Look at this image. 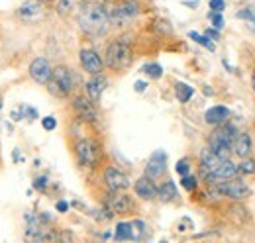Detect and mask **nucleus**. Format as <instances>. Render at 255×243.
<instances>
[{"label":"nucleus","instance_id":"f257e3e1","mask_svg":"<svg viewBox=\"0 0 255 243\" xmlns=\"http://www.w3.org/2000/svg\"><path fill=\"white\" fill-rule=\"evenodd\" d=\"M110 16L108 8L100 2H85L79 10V28L89 37H102L110 30Z\"/></svg>","mask_w":255,"mask_h":243},{"label":"nucleus","instance_id":"f03ea898","mask_svg":"<svg viewBox=\"0 0 255 243\" xmlns=\"http://www.w3.org/2000/svg\"><path fill=\"white\" fill-rule=\"evenodd\" d=\"M236 133H238V129L230 122H226L222 125H216L210 131V135L206 137V145L214 153H218L222 159H228V157H232V141H234Z\"/></svg>","mask_w":255,"mask_h":243},{"label":"nucleus","instance_id":"7ed1b4c3","mask_svg":"<svg viewBox=\"0 0 255 243\" xmlns=\"http://www.w3.org/2000/svg\"><path fill=\"white\" fill-rule=\"evenodd\" d=\"M73 151H75V159L81 167L85 169H95L96 165L100 163L102 159V147L100 143L91 139V137H79L73 145Z\"/></svg>","mask_w":255,"mask_h":243},{"label":"nucleus","instance_id":"20e7f679","mask_svg":"<svg viewBox=\"0 0 255 243\" xmlns=\"http://www.w3.org/2000/svg\"><path fill=\"white\" fill-rule=\"evenodd\" d=\"M131 59H133V53H131L129 43L122 41V39H116V41L108 43L106 53H104V63H106L108 69L126 71L128 67L131 65Z\"/></svg>","mask_w":255,"mask_h":243},{"label":"nucleus","instance_id":"39448f33","mask_svg":"<svg viewBox=\"0 0 255 243\" xmlns=\"http://www.w3.org/2000/svg\"><path fill=\"white\" fill-rule=\"evenodd\" d=\"M75 87H77V77H75L73 69H69L65 65H59V67L53 69V77L47 83V91L51 92L53 96L65 98V96H69L71 92L75 91Z\"/></svg>","mask_w":255,"mask_h":243},{"label":"nucleus","instance_id":"423d86ee","mask_svg":"<svg viewBox=\"0 0 255 243\" xmlns=\"http://www.w3.org/2000/svg\"><path fill=\"white\" fill-rule=\"evenodd\" d=\"M139 12H141V6L137 0H124V2L108 8L110 24L112 26H126L128 22H131Z\"/></svg>","mask_w":255,"mask_h":243},{"label":"nucleus","instance_id":"0eeeda50","mask_svg":"<svg viewBox=\"0 0 255 243\" xmlns=\"http://www.w3.org/2000/svg\"><path fill=\"white\" fill-rule=\"evenodd\" d=\"M73 112L75 116L85 123H95L98 120V110H96V102L87 94H77L73 98Z\"/></svg>","mask_w":255,"mask_h":243},{"label":"nucleus","instance_id":"6e6552de","mask_svg":"<svg viewBox=\"0 0 255 243\" xmlns=\"http://www.w3.org/2000/svg\"><path fill=\"white\" fill-rule=\"evenodd\" d=\"M216 186H218V190H220V194H222L224 198H228V200H232V202H242V200H246L248 194H250L248 184L242 181L240 177L230 179V181L218 182Z\"/></svg>","mask_w":255,"mask_h":243},{"label":"nucleus","instance_id":"1a4fd4ad","mask_svg":"<svg viewBox=\"0 0 255 243\" xmlns=\"http://www.w3.org/2000/svg\"><path fill=\"white\" fill-rule=\"evenodd\" d=\"M104 206L110 210V212L118 214V216H124L133 210V200L128 196L124 190H110L106 200H104Z\"/></svg>","mask_w":255,"mask_h":243},{"label":"nucleus","instance_id":"9d476101","mask_svg":"<svg viewBox=\"0 0 255 243\" xmlns=\"http://www.w3.org/2000/svg\"><path fill=\"white\" fill-rule=\"evenodd\" d=\"M18 18L26 24H35L45 16V8L41 0H26L18 6Z\"/></svg>","mask_w":255,"mask_h":243},{"label":"nucleus","instance_id":"9b49d317","mask_svg":"<svg viewBox=\"0 0 255 243\" xmlns=\"http://www.w3.org/2000/svg\"><path fill=\"white\" fill-rule=\"evenodd\" d=\"M79 61H81V67H83L89 75H102V73H104L106 63H104V59L96 53L95 49H91V47H83V49L79 51Z\"/></svg>","mask_w":255,"mask_h":243},{"label":"nucleus","instance_id":"f8f14e48","mask_svg":"<svg viewBox=\"0 0 255 243\" xmlns=\"http://www.w3.org/2000/svg\"><path fill=\"white\" fill-rule=\"evenodd\" d=\"M28 73H30L33 83L47 87V83H49L51 77H53V67L49 65V61L45 59V57H35V59L30 63V67H28Z\"/></svg>","mask_w":255,"mask_h":243},{"label":"nucleus","instance_id":"ddd939ff","mask_svg":"<svg viewBox=\"0 0 255 243\" xmlns=\"http://www.w3.org/2000/svg\"><path fill=\"white\" fill-rule=\"evenodd\" d=\"M104 182H106L108 190H126L128 186H129L128 175L122 169L114 167V165H108L104 169Z\"/></svg>","mask_w":255,"mask_h":243},{"label":"nucleus","instance_id":"4468645a","mask_svg":"<svg viewBox=\"0 0 255 243\" xmlns=\"http://www.w3.org/2000/svg\"><path fill=\"white\" fill-rule=\"evenodd\" d=\"M198 159H200V177H202V181H204L210 173H214V171L222 165V161H224L222 157H220L218 153L212 151L208 145L200 151V157H198Z\"/></svg>","mask_w":255,"mask_h":243},{"label":"nucleus","instance_id":"2eb2a0df","mask_svg":"<svg viewBox=\"0 0 255 243\" xmlns=\"http://www.w3.org/2000/svg\"><path fill=\"white\" fill-rule=\"evenodd\" d=\"M165 171H167V153L163 149H157L151 153V157L145 165V175L151 179H159L165 175Z\"/></svg>","mask_w":255,"mask_h":243},{"label":"nucleus","instance_id":"dca6fc26","mask_svg":"<svg viewBox=\"0 0 255 243\" xmlns=\"http://www.w3.org/2000/svg\"><path fill=\"white\" fill-rule=\"evenodd\" d=\"M252 153H254L252 135L248 131H238L234 141H232V155L238 159H244V157H250Z\"/></svg>","mask_w":255,"mask_h":243},{"label":"nucleus","instance_id":"f3484780","mask_svg":"<svg viewBox=\"0 0 255 243\" xmlns=\"http://www.w3.org/2000/svg\"><path fill=\"white\" fill-rule=\"evenodd\" d=\"M133 190H135V196L141 198V200H155V198H157V190H159V186L155 184V181H153L151 177L143 175V177H139V179L135 181Z\"/></svg>","mask_w":255,"mask_h":243},{"label":"nucleus","instance_id":"a211bd4d","mask_svg":"<svg viewBox=\"0 0 255 243\" xmlns=\"http://www.w3.org/2000/svg\"><path fill=\"white\" fill-rule=\"evenodd\" d=\"M230 116H232L230 108H226V106H222V104H218V106H212V108L206 110L204 122H206L208 125L216 127V125H222V123H226V122H230Z\"/></svg>","mask_w":255,"mask_h":243},{"label":"nucleus","instance_id":"6ab92c4d","mask_svg":"<svg viewBox=\"0 0 255 243\" xmlns=\"http://www.w3.org/2000/svg\"><path fill=\"white\" fill-rule=\"evenodd\" d=\"M106 87H108V81H106V77H104V75H93V79H89V81H87V85H85L87 94H89L95 102H100L102 92L106 91Z\"/></svg>","mask_w":255,"mask_h":243},{"label":"nucleus","instance_id":"aec40b11","mask_svg":"<svg viewBox=\"0 0 255 243\" xmlns=\"http://www.w3.org/2000/svg\"><path fill=\"white\" fill-rule=\"evenodd\" d=\"M177 196H179V192H177L175 182L169 181V179L161 182L159 190H157V198H159L161 202H175V200H177Z\"/></svg>","mask_w":255,"mask_h":243},{"label":"nucleus","instance_id":"412c9836","mask_svg":"<svg viewBox=\"0 0 255 243\" xmlns=\"http://www.w3.org/2000/svg\"><path fill=\"white\" fill-rule=\"evenodd\" d=\"M85 6V0H57L55 2V10L59 16H69L77 10H81Z\"/></svg>","mask_w":255,"mask_h":243},{"label":"nucleus","instance_id":"4be33fe9","mask_svg":"<svg viewBox=\"0 0 255 243\" xmlns=\"http://www.w3.org/2000/svg\"><path fill=\"white\" fill-rule=\"evenodd\" d=\"M131 242H141L147 236V224L143 220H131Z\"/></svg>","mask_w":255,"mask_h":243},{"label":"nucleus","instance_id":"5701e85b","mask_svg":"<svg viewBox=\"0 0 255 243\" xmlns=\"http://www.w3.org/2000/svg\"><path fill=\"white\" fill-rule=\"evenodd\" d=\"M114 240H116V242H131V226H129V222H120V224H116Z\"/></svg>","mask_w":255,"mask_h":243},{"label":"nucleus","instance_id":"b1692460","mask_svg":"<svg viewBox=\"0 0 255 243\" xmlns=\"http://www.w3.org/2000/svg\"><path fill=\"white\" fill-rule=\"evenodd\" d=\"M189 37H191L194 43H198V45H202V47H206L208 51H216V43L206 35V33H196V31H189Z\"/></svg>","mask_w":255,"mask_h":243},{"label":"nucleus","instance_id":"393cba45","mask_svg":"<svg viewBox=\"0 0 255 243\" xmlns=\"http://www.w3.org/2000/svg\"><path fill=\"white\" fill-rule=\"evenodd\" d=\"M175 94H177V100L185 104V102H189L192 98L194 89L189 87V85H185V83H177V85H175Z\"/></svg>","mask_w":255,"mask_h":243},{"label":"nucleus","instance_id":"a878e982","mask_svg":"<svg viewBox=\"0 0 255 243\" xmlns=\"http://www.w3.org/2000/svg\"><path fill=\"white\" fill-rule=\"evenodd\" d=\"M236 16H238L240 20H246V24H248L252 30H255V8H252V6L242 8V10L236 12Z\"/></svg>","mask_w":255,"mask_h":243},{"label":"nucleus","instance_id":"bb28decb","mask_svg":"<svg viewBox=\"0 0 255 243\" xmlns=\"http://www.w3.org/2000/svg\"><path fill=\"white\" fill-rule=\"evenodd\" d=\"M238 167H240V173L246 175V177L255 175V159L252 155H250V157H244V159L238 163Z\"/></svg>","mask_w":255,"mask_h":243},{"label":"nucleus","instance_id":"cd10ccee","mask_svg":"<svg viewBox=\"0 0 255 243\" xmlns=\"http://www.w3.org/2000/svg\"><path fill=\"white\" fill-rule=\"evenodd\" d=\"M141 73H145L149 79H161L163 77V67L159 63H147L141 67Z\"/></svg>","mask_w":255,"mask_h":243},{"label":"nucleus","instance_id":"c85d7f7f","mask_svg":"<svg viewBox=\"0 0 255 243\" xmlns=\"http://www.w3.org/2000/svg\"><path fill=\"white\" fill-rule=\"evenodd\" d=\"M181 186H183L185 190H189V192H194L196 186H198V181H196V177H192V175H183V177H181Z\"/></svg>","mask_w":255,"mask_h":243},{"label":"nucleus","instance_id":"c756f323","mask_svg":"<svg viewBox=\"0 0 255 243\" xmlns=\"http://www.w3.org/2000/svg\"><path fill=\"white\" fill-rule=\"evenodd\" d=\"M189 163H191V161H189L187 157H185V159H181V161L177 163L175 171H177V173H179L181 177H183V175H189V171H191V165H189Z\"/></svg>","mask_w":255,"mask_h":243},{"label":"nucleus","instance_id":"7c9ffc66","mask_svg":"<svg viewBox=\"0 0 255 243\" xmlns=\"http://www.w3.org/2000/svg\"><path fill=\"white\" fill-rule=\"evenodd\" d=\"M208 18H210V22H212V26H214V28H218V30H220V28L224 26L222 12H214V10H210Z\"/></svg>","mask_w":255,"mask_h":243},{"label":"nucleus","instance_id":"2f4dec72","mask_svg":"<svg viewBox=\"0 0 255 243\" xmlns=\"http://www.w3.org/2000/svg\"><path fill=\"white\" fill-rule=\"evenodd\" d=\"M41 125H43V129L51 131V129L57 127V120H55L53 116H45V118H41Z\"/></svg>","mask_w":255,"mask_h":243},{"label":"nucleus","instance_id":"473e14b6","mask_svg":"<svg viewBox=\"0 0 255 243\" xmlns=\"http://www.w3.org/2000/svg\"><path fill=\"white\" fill-rule=\"evenodd\" d=\"M224 8H226V2H224V0H210V10H214V12H224Z\"/></svg>","mask_w":255,"mask_h":243},{"label":"nucleus","instance_id":"72a5a7b5","mask_svg":"<svg viewBox=\"0 0 255 243\" xmlns=\"http://www.w3.org/2000/svg\"><path fill=\"white\" fill-rule=\"evenodd\" d=\"M33 186H35L37 190H45V186H47V177H37V179L33 181Z\"/></svg>","mask_w":255,"mask_h":243},{"label":"nucleus","instance_id":"f704fd0d","mask_svg":"<svg viewBox=\"0 0 255 243\" xmlns=\"http://www.w3.org/2000/svg\"><path fill=\"white\" fill-rule=\"evenodd\" d=\"M204 33H206V35H208V37H210L212 41H216V39H220V33H218V28H216V30H214V28H208V30L204 31Z\"/></svg>","mask_w":255,"mask_h":243},{"label":"nucleus","instance_id":"c9c22d12","mask_svg":"<svg viewBox=\"0 0 255 243\" xmlns=\"http://www.w3.org/2000/svg\"><path fill=\"white\" fill-rule=\"evenodd\" d=\"M133 89H135V92H145V89H147V83H143V81H135Z\"/></svg>","mask_w":255,"mask_h":243},{"label":"nucleus","instance_id":"e433bc0d","mask_svg":"<svg viewBox=\"0 0 255 243\" xmlns=\"http://www.w3.org/2000/svg\"><path fill=\"white\" fill-rule=\"evenodd\" d=\"M67 208H69V204H67V202H63V200H59V202H57V210H59V212H67Z\"/></svg>","mask_w":255,"mask_h":243},{"label":"nucleus","instance_id":"4c0bfd02","mask_svg":"<svg viewBox=\"0 0 255 243\" xmlns=\"http://www.w3.org/2000/svg\"><path fill=\"white\" fill-rule=\"evenodd\" d=\"M43 4H51V2H57V0H41Z\"/></svg>","mask_w":255,"mask_h":243},{"label":"nucleus","instance_id":"58836bf2","mask_svg":"<svg viewBox=\"0 0 255 243\" xmlns=\"http://www.w3.org/2000/svg\"><path fill=\"white\" fill-rule=\"evenodd\" d=\"M114 2H116V0H114Z\"/></svg>","mask_w":255,"mask_h":243}]
</instances>
